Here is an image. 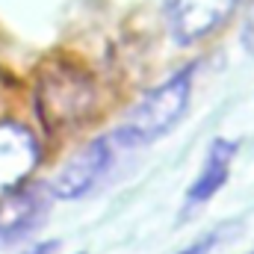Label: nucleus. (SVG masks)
I'll list each match as a JSON object with an SVG mask.
<instances>
[{
	"label": "nucleus",
	"instance_id": "f257e3e1",
	"mask_svg": "<svg viewBox=\"0 0 254 254\" xmlns=\"http://www.w3.org/2000/svg\"><path fill=\"white\" fill-rule=\"evenodd\" d=\"M195 68H198L195 63L178 68L169 80H163L160 86L145 92L136 107H130L127 119L113 130V139H116V145L122 151L145 148V145L157 142L160 136H166L187 116L190 101H192Z\"/></svg>",
	"mask_w": 254,
	"mask_h": 254
},
{
	"label": "nucleus",
	"instance_id": "423d86ee",
	"mask_svg": "<svg viewBox=\"0 0 254 254\" xmlns=\"http://www.w3.org/2000/svg\"><path fill=\"white\" fill-rule=\"evenodd\" d=\"M39 139L18 122H0V195L27 184L39 166Z\"/></svg>",
	"mask_w": 254,
	"mask_h": 254
},
{
	"label": "nucleus",
	"instance_id": "9d476101",
	"mask_svg": "<svg viewBox=\"0 0 254 254\" xmlns=\"http://www.w3.org/2000/svg\"><path fill=\"white\" fill-rule=\"evenodd\" d=\"M57 249H60V243H57V240H48V243H39V246H30V249H27L24 254H54Z\"/></svg>",
	"mask_w": 254,
	"mask_h": 254
},
{
	"label": "nucleus",
	"instance_id": "f8f14e48",
	"mask_svg": "<svg viewBox=\"0 0 254 254\" xmlns=\"http://www.w3.org/2000/svg\"><path fill=\"white\" fill-rule=\"evenodd\" d=\"M80 254H83V252H80Z\"/></svg>",
	"mask_w": 254,
	"mask_h": 254
},
{
	"label": "nucleus",
	"instance_id": "39448f33",
	"mask_svg": "<svg viewBox=\"0 0 254 254\" xmlns=\"http://www.w3.org/2000/svg\"><path fill=\"white\" fill-rule=\"evenodd\" d=\"M240 6V0H163V21L172 39L192 48L213 36Z\"/></svg>",
	"mask_w": 254,
	"mask_h": 254
},
{
	"label": "nucleus",
	"instance_id": "20e7f679",
	"mask_svg": "<svg viewBox=\"0 0 254 254\" xmlns=\"http://www.w3.org/2000/svg\"><path fill=\"white\" fill-rule=\"evenodd\" d=\"M119 151L122 148L116 145L113 133L98 136L89 145H83L60 169V175L54 178V184H51L54 198H60V201H80V198H86L89 192L104 181V175L113 169Z\"/></svg>",
	"mask_w": 254,
	"mask_h": 254
},
{
	"label": "nucleus",
	"instance_id": "0eeeda50",
	"mask_svg": "<svg viewBox=\"0 0 254 254\" xmlns=\"http://www.w3.org/2000/svg\"><path fill=\"white\" fill-rule=\"evenodd\" d=\"M237 148H240L237 142L222 139V136L210 142L207 157H204V163H201V169H198L192 187L187 190V195H184V213H192V210L204 207L210 198H216V192L228 184L231 166H234V160H237Z\"/></svg>",
	"mask_w": 254,
	"mask_h": 254
},
{
	"label": "nucleus",
	"instance_id": "f03ea898",
	"mask_svg": "<svg viewBox=\"0 0 254 254\" xmlns=\"http://www.w3.org/2000/svg\"><path fill=\"white\" fill-rule=\"evenodd\" d=\"M39 119L51 130H68L86 122L95 110V83L77 65H57L36 89Z\"/></svg>",
	"mask_w": 254,
	"mask_h": 254
},
{
	"label": "nucleus",
	"instance_id": "9b49d317",
	"mask_svg": "<svg viewBox=\"0 0 254 254\" xmlns=\"http://www.w3.org/2000/svg\"><path fill=\"white\" fill-rule=\"evenodd\" d=\"M249 254H254V252H249Z\"/></svg>",
	"mask_w": 254,
	"mask_h": 254
},
{
	"label": "nucleus",
	"instance_id": "1a4fd4ad",
	"mask_svg": "<svg viewBox=\"0 0 254 254\" xmlns=\"http://www.w3.org/2000/svg\"><path fill=\"white\" fill-rule=\"evenodd\" d=\"M240 39H243V48H246V51L254 57V0L249 3V9H246V18H243V33H240Z\"/></svg>",
	"mask_w": 254,
	"mask_h": 254
},
{
	"label": "nucleus",
	"instance_id": "6e6552de",
	"mask_svg": "<svg viewBox=\"0 0 254 254\" xmlns=\"http://www.w3.org/2000/svg\"><path fill=\"white\" fill-rule=\"evenodd\" d=\"M219 240H222V228H213V231H207V234H201L198 240H192L187 249H181L178 254H210L216 246H219Z\"/></svg>",
	"mask_w": 254,
	"mask_h": 254
},
{
	"label": "nucleus",
	"instance_id": "7ed1b4c3",
	"mask_svg": "<svg viewBox=\"0 0 254 254\" xmlns=\"http://www.w3.org/2000/svg\"><path fill=\"white\" fill-rule=\"evenodd\" d=\"M54 192L45 184H21L0 195V249L21 246L51 216Z\"/></svg>",
	"mask_w": 254,
	"mask_h": 254
}]
</instances>
